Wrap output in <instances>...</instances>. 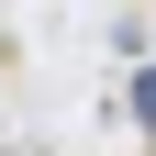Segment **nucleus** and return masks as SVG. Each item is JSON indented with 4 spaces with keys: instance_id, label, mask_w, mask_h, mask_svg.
Returning a JSON list of instances; mask_svg holds the SVG:
<instances>
[{
    "instance_id": "nucleus-1",
    "label": "nucleus",
    "mask_w": 156,
    "mask_h": 156,
    "mask_svg": "<svg viewBox=\"0 0 156 156\" xmlns=\"http://www.w3.org/2000/svg\"><path fill=\"white\" fill-rule=\"evenodd\" d=\"M134 123L156 134V67H134Z\"/></svg>"
}]
</instances>
